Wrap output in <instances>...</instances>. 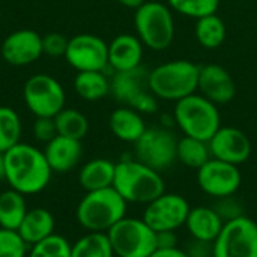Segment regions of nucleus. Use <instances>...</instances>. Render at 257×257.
Wrapping results in <instances>:
<instances>
[{"label": "nucleus", "instance_id": "obj_1", "mask_svg": "<svg viewBox=\"0 0 257 257\" xmlns=\"http://www.w3.org/2000/svg\"><path fill=\"white\" fill-rule=\"evenodd\" d=\"M51 176L53 170L44 151L36 146L20 142L5 152V181L9 188L24 196H35L48 187Z\"/></svg>", "mask_w": 257, "mask_h": 257}, {"label": "nucleus", "instance_id": "obj_2", "mask_svg": "<svg viewBox=\"0 0 257 257\" xmlns=\"http://www.w3.org/2000/svg\"><path fill=\"white\" fill-rule=\"evenodd\" d=\"M113 188L128 205L145 206L166 193V182L160 172L136 158H123L116 163Z\"/></svg>", "mask_w": 257, "mask_h": 257}, {"label": "nucleus", "instance_id": "obj_3", "mask_svg": "<svg viewBox=\"0 0 257 257\" xmlns=\"http://www.w3.org/2000/svg\"><path fill=\"white\" fill-rule=\"evenodd\" d=\"M128 203L113 188L87 191L75 208V220L86 232L107 233L126 217Z\"/></svg>", "mask_w": 257, "mask_h": 257}, {"label": "nucleus", "instance_id": "obj_4", "mask_svg": "<svg viewBox=\"0 0 257 257\" xmlns=\"http://www.w3.org/2000/svg\"><path fill=\"white\" fill-rule=\"evenodd\" d=\"M200 66L190 60L166 62L149 71L151 92L164 101H181L197 92Z\"/></svg>", "mask_w": 257, "mask_h": 257}, {"label": "nucleus", "instance_id": "obj_5", "mask_svg": "<svg viewBox=\"0 0 257 257\" xmlns=\"http://www.w3.org/2000/svg\"><path fill=\"white\" fill-rule=\"evenodd\" d=\"M175 120L184 136L203 142H209L221 126L217 104L197 93L176 102Z\"/></svg>", "mask_w": 257, "mask_h": 257}, {"label": "nucleus", "instance_id": "obj_6", "mask_svg": "<svg viewBox=\"0 0 257 257\" xmlns=\"http://www.w3.org/2000/svg\"><path fill=\"white\" fill-rule=\"evenodd\" d=\"M134 24L139 39L154 51L166 50L175 38L172 9L160 2H145L136 9Z\"/></svg>", "mask_w": 257, "mask_h": 257}, {"label": "nucleus", "instance_id": "obj_7", "mask_svg": "<svg viewBox=\"0 0 257 257\" xmlns=\"http://www.w3.org/2000/svg\"><path fill=\"white\" fill-rule=\"evenodd\" d=\"M107 236L116 257H149L157 250V232L142 217H123Z\"/></svg>", "mask_w": 257, "mask_h": 257}, {"label": "nucleus", "instance_id": "obj_8", "mask_svg": "<svg viewBox=\"0 0 257 257\" xmlns=\"http://www.w3.org/2000/svg\"><path fill=\"white\" fill-rule=\"evenodd\" d=\"M110 92L140 114H152L158 110L157 96L149 89V71L142 65L130 71H117L110 81Z\"/></svg>", "mask_w": 257, "mask_h": 257}, {"label": "nucleus", "instance_id": "obj_9", "mask_svg": "<svg viewBox=\"0 0 257 257\" xmlns=\"http://www.w3.org/2000/svg\"><path fill=\"white\" fill-rule=\"evenodd\" d=\"M212 257H257V223L242 215L226 221L212 242Z\"/></svg>", "mask_w": 257, "mask_h": 257}, {"label": "nucleus", "instance_id": "obj_10", "mask_svg": "<svg viewBox=\"0 0 257 257\" xmlns=\"http://www.w3.org/2000/svg\"><path fill=\"white\" fill-rule=\"evenodd\" d=\"M23 98L35 117H54L65 108L63 86L47 74L32 75L23 87Z\"/></svg>", "mask_w": 257, "mask_h": 257}, {"label": "nucleus", "instance_id": "obj_11", "mask_svg": "<svg viewBox=\"0 0 257 257\" xmlns=\"http://www.w3.org/2000/svg\"><path fill=\"white\" fill-rule=\"evenodd\" d=\"M178 139L166 128H146L134 143V158L163 173L176 163Z\"/></svg>", "mask_w": 257, "mask_h": 257}, {"label": "nucleus", "instance_id": "obj_12", "mask_svg": "<svg viewBox=\"0 0 257 257\" xmlns=\"http://www.w3.org/2000/svg\"><path fill=\"white\" fill-rule=\"evenodd\" d=\"M191 206L188 200L178 193H163L145 205L142 218L157 233L178 232L185 226Z\"/></svg>", "mask_w": 257, "mask_h": 257}, {"label": "nucleus", "instance_id": "obj_13", "mask_svg": "<svg viewBox=\"0 0 257 257\" xmlns=\"http://www.w3.org/2000/svg\"><path fill=\"white\" fill-rule=\"evenodd\" d=\"M196 181L203 194L218 200L239 191L242 175L238 166L211 158L197 170Z\"/></svg>", "mask_w": 257, "mask_h": 257}, {"label": "nucleus", "instance_id": "obj_14", "mask_svg": "<svg viewBox=\"0 0 257 257\" xmlns=\"http://www.w3.org/2000/svg\"><path fill=\"white\" fill-rule=\"evenodd\" d=\"M63 57L78 72L104 71L108 65V45L96 35L80 33L68 41Z\"/></svg>", "mask_w": 257, "mask_h": 257}, {"label": "nucleus", "instance_id": "obj_15", "mask_svg": "<svg viewBox=\"0 0 257 257\" xmlns=\"http://www.w3.org/2000/svg\"><path fill=\"white\" fill-rule=\"evenodd\" d=\"M208 145L212 158L238 167L248 161L253 149L248 136L235 126H220Z\"/></svg>", "mask_w": 257, "mask_h": 257}, {"label": "nucleus", "instance_id": "obj_16", "mask_svg": "<svg viewBox=\"0 0 257 257\" xmlns=\"http://www.w3.org/2000/svg\"><path fill=\"white\" fill-rule=\"evenodd\" d=\"M2 57L12 66H26L35 63L42 54V36L30 29H21L9 33L2 42Z\"/></svg>", "mask_w": 257, "mask_h": 257}, {"label": "nucleus", "instance_id": "obj_17", "mask_svg": "<svg viewBox=\"0 0 257 257\" xmlns=\"http://www.w3.org/2000/svg\"><path fill=\"white\" fill-rule=\"evenodd\" d=\"M197 90L214 104H227L236 95V84L226 68L209 63L200 66Z\"/></svg>", "mask_w": 257, "mask_h": 257}, {"label": "nucleus", "instance_id": "obj_18", "mask_svg": "<svg viewBox=\"0 0 257 257\" xmlns=\"http://www.w3.org/2000/svg\"><path fill=\"white\" fill-rule=\"evenodd\" d=\"M44 155L53 173H68L78 166L83 157V146L80 140L56 136L45 145Z\"/></svg>", "mask_w": 257, "mask_h": 257}, {"label": "nucleus", "instance_id": "obj_19", "mask_svg": "<svg viewBox=\"0 0 257 257\" xmlns=\"http://www.w3.org/2000/svg\"><path fill=\"white\" fill-rule=\"evenodd\" d=\"M223 226L224 221L217 214L214 206L200 205L191 206L184 227L187 229L191 239L212 244L220 235Z\"/></svg>", "mask_w": 257, "mask_h": 257}, {"label": "nucleus", "instance_id": "obj_20", "mask_svg": "<svg viewBox=\"0 0 257 257\" xmlns=\"http://www.w3.org/2000/svg\"><path fill=\"white\" fill-rule=\"evenodd\" d=\"M143 44L139 36L122 33L108 44V65L117 71H130L140 66Z\"/></svg>", "mask_w": 257, "mask_h": 257}, {"label": "nucleus", "instance_id": "obj_21", "mask_svg": "<svg viewBox=\"0 0 257 257\" xmlns=\"http://www.w3.org/2000/svg\"><path fill=\"white\" fill-rule=\"evenodd\" d=\"M56 229V220L53 214L45 208H32L27 209L20 227L17 229L18 235L23 238V241L32 247L48 236L54 235Z\"/></svg>", "mask_w": 257, "mask_h": 257}, {"label": "nucleus", "instance_id": "obj_22", "mask_svg": "<svg viewBox=\"0 0 257 257\" xmlns=\"http://www.w3.org/2000/svg\"><path fill=\"white\" fill-rule=\"evenodd\" d=\"M108 126L116 139L125 143H133V145L146 131V125H145L142 114L126 105L116 108L110 114Z\"/></svg>", "mask_w": 257, "mask_h": 257}, {"label": "nucleus", "instance_id": "obj_23", "mask_svg": "<svg viewBox=\"0 0 257 257\" xmlns=\"http://www.w3.org/2000/svg\"><path fill=\"white\" fill-rule=\"evenodd\" d=\"M116 163L107 158H95L83 164L78 172V184L87 191H96L113 187Z\"/></svg>", "mask_w": 257, "mask_h": 257}, {"label": "nucleus", "instance_id": "obj_24", "mask_svg": "<svg viewBox=\"0 0 257 257\" xmlns=\"http://www.w3.org/2000/svg\"><path fill=\"white\" fill-rule=\"evenodd\" d=\"M26 196L9 188L0 193V229L17 230L27 212Z\"/></svg>", "mask_w": 257, "mask_h": 257}, {"label": "nucleus", "instance_id": "obj_25", "mask_svg": "<svg viewBox=\"0 0 257 257\" xmlns=\"http://www.w3.org/2000/svg\"><path fill=\"white\" fill-rule=\"evenodd\" d=\"M74 89L86 101H99L110 93V81L102 71H81L74 78Z\"/></svg>", "mask_w": 257, "mask_h": 257}, {"label": "nucleus", "instance_id": "obj_26", "mask_svg": "<svg viewBox=\"0 0 257 257\" xmlns=\"http://www.w3.org/2000/svg\"><path fill=\"white\" fill-rule=\"evenodd\" d=\"M211 151L208 142L184 136L178 140L176 146V161L188 169L199 170L205 163L211 160Z\"/></svg>", "mask_w": 257, "mask_h": 257}, {"label": "nucleus", "instance_id": "obj_27", "mask_svg": "<svg viewBox=\"0 0 257 257\" xmlns=\"http://www.w3.org/2000/svg\"><path fill=\"white\" fill-rule=\"evenodd\" d=\"M71 257H116L107 233L86 232L71 247Z\"/></svg>", "mask_w": 257, "mask_h": 257}, {"label": "nucleus", "instance_id": "obj_28", "mask_svg": "<svg viewBox=\"0 0 257 257\" xmlns=\"http://www.w3.org/2000/svg\"><path fill=\"white\" fill-rule=\"evenodd\" d=\"M226 24L217 15H206L197 20L196 24V39L199 44L208 50L218 48L226 39Z\"/></svg>", "mask_w": 257, "mask_h": 257}, {"label": "nucleus", "instance_id": "obj_29", "mask_svg": "<svg viewBox=\"0 0 257 257\" xmlns=\"http://www.w3.org/2000/svg\"><path fill=\"white\" fill-rule=\"evenodd\" d=\"M54 123L57 128V136L83 140L89 131L87 117L75 108H63L54 116Z\"/></svg>", "mask_w": 257, "mask_h": 257}, {"label": "nucleus", "instance_id": "obj_30", "mask_svg": "<svg viewBox=\"0 0 257 257\" xmlns=\"http://www.w3.org/2000/svg\"><path fill=\"white\" fill-rule=\"evenodd\" d=\"M23 123L18 113L6 105H0V152L5 154L21 142Z\"/></svg>", "mask_w": 257, "mask_h": 257}, {"label": "nucleus", "instance_id": "obj_31", "mask_svg": "<svg viewBox=\"0 0 257 257\" xmlns=\"http://www.w3.org/2000/svg\"><path fill=\"white\" fill-rule=\"evenodd\" d=\"M71 247L72 244L65 236L54 233L29 247L27 257H71Z\"/></svg>", "mask_w": 257, "mask_h": 257}, {"label": "nucleus", "instance_id": "obj_32", "mask_svg": "<svg viewBox=\"0 0 257 257\" xmlns=\"http://www.w3.org/2000/svg\"><path fill=\"white\" fill-rule=\"evenodd\" d=\"M167 3L175 12L196 20L217 14L220 6V0H167Z\"/></svg>", "mask_w": 257, "mask_h": 257}, {"label": "nucleus", "instance_id": "obj_33", "mask_svg": "<svg viewBox=\"0 0 257 257\" xmlns=\"http://www.w3.org/2000/svg\"><path fill=\"white\" fill-rule=\"evenodd\" d=\"M29 245L17 230L0 229V257H27Z\"/></svg>", "mask_w": 257, "mask_h": 257}, {"label": "nucleus", "instance_id": "obj_34", "mask_svg": "<svg viewBox=\"0 0 257 257\" xmlns=\"http://www.w3.org/2000/svg\"><path fill=\"white\" fill-rule=\"evenodd\" d=\"M212 206L217 211V214L223 218L224 223L245 215L244 206L241 205V202L238 199H235V196L224 197V199H218V200H215V203Z\"/></svg>", "mask_w": 257, "mask_h": 257}, {"label": "nucleus", "instance_id": "obj_35", "mask_svg": "<svg viewBox=\"0 0 257 257\" xmlns=\"http://www.w3.org/2000/svg\"><path fill=\"white\" fill-rule=\"evenodd\" d=\"M68 41L62 33L57 32H51L42 36V50L44 54L51 56V57H59V56H65L66 53V47H68Z\"/></svg>", "mask_w": 257, "mask_h": 257}, {"label": "nucleus", "instance_id": "obj_36", "mask_svg": "<svg viewBox=\"0 0 257 257\" xmlns=\"http://www.w3.org/2000/svg\"><path fill=\"white\" fill-rule=\"evenodd\" d=\"M33 136L38 142L48 143L57 136V128L54 123V117H36L33 122Z\"/></svg>", "mask_w": 257, "mask_h": 257}, {"label": "nucleus", "instance_id": "obj_37", "mask_svg": "<svg viewBox=\"0 0 257 257\" xmlns=\"http://www.w3.org/2000/svg\"><path fill=\"white\" fill-rule=\"evenodd\" d=\"M184 250L188 254V257L212 256V244L196 241V239H190V242L187 244V247Z\"/></svg>", "mask_w": 257, "mask_h": 257}, {"label": "nucleus", "instance_id": "obj_38", "mask_svg": "<svg viewBox=\"0 0 257 257\" xmlns=\"http://www.w3.org/2000/svg\"><path fill=\"white\" fill-rule=\"evenodd\" d=\"M179 247L176 232H160L157 233V248H173Z\"/></svg>", "mask_w": 257, "mask_h": 257}, {"label": "nucleus", "instance_id": "obj_39", "mask_svg": "<svg viewBox=\"0 0 257 257\" xmlns=\"http://www.w3.org/2000/svg\"><path fill=\"white\" fill-rule=\"evenodd\" d=\"M149 257H188L182 247H173V248H157Z\"/></svg>", "mask_w": 257, "mask_h": 257}, {"label": "nucleus", "instance_id": "obj_40", "mask_svg": "<svg viewBox=\"0 0 257 257\" xmlns=\"http://www.w3.org/2000/svg\"><path fill=\"white\" fill-rule=\"evenodd\" d=\"M117 2L126 8H131V9H137L145 3V0H117Z\"/></svg>", "mask_w": 257, "mask_h": 257}, {"label": "nucleus", "instance_id": "obj_41", "mask_svg": "<svg viewBox=\"0 0 257 257\" xmlns=\"http://www.w3.org/2000/svg\"><path fill=\"white\" fill-rule=\"evenodd\" d=\"M0 181H5V154L0 152Z\"/></svg>", "mask_w": 257, "mask_h": 257}, {"label": "nucleus", "instance_id": "obj_42", "mask_svg": "<svg viewBox=\"0 0 257 257\" xmlns=\"http://www.w3.org/2000/svg\"><path fill=\"white\" fill-rule=\"evenodd\" d=\"M0 15H2V8H0Z\"/></svg>", "mask_w": 257, "mask_h": 257}, {"label": "nucleus", "instance_id": "obj_43", "mask_svg": "<svg viewBox=\"0 0 257 257\" xmlns=\"http://www.w3.org/2000/svg\"><path fill=\"white\" fill-rule=\"evenodd\" d=\"M206 257H212V256H206Z\"/></svg>", "mask_w": 257, "mask_h": 257}, {"label": "nucleus", "instance_id": "obj_44", "mask_svg": "<svg viewBox=\"0 0 257 257\" xmlns=\"http://www.w3.org/2000/svg\"><path fill=\"white\" fill-rule=\"evenodd\" d=\"M0 2H2V0H0Z\"/></svg>", "mask_w": 257, "mask_h": 257}]
</instances>
